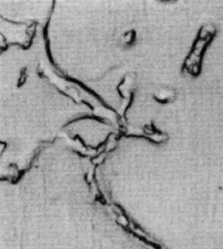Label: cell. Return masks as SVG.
<instances>
[{"mask_svg":"<svg viewBox=\"0 0 223 249\" xmlns=\"http://www.w3.org/2000/svg\"><path fill=\"white\" fill-rule=\"evenodd\" d=\"M217 35V28L214 24H204L200 27L190 50L182 63V73L192 78H197L201 75L206 52Z\"/></svg>","mask_w":223,"mask_h":249,"instance_id":"obj_1","label":"cell"},{"mask_svg":"<svg viewBox=\"0 0 223 249\" xmlns=\"http://www.w3.org/2000/svg\"><path fill=\"white\" fill-rule=\"evenodd\" d=\"M162 94H160V97H155V99L157 101L164 104L172 103L176 98V91L173 89H166Z\"/></svg>","mask_w":223,"mask_h":249,"instance_id":"obj_2","label":"cell"}]
</instances>
